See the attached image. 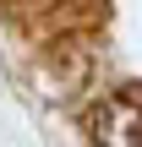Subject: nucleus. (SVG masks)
Segmentation results:
<instances>
[{"label": "nucleus", "instance_id": "nucleus-1", "mask_svg": "<svg viewBox=\"0 0 142 147\" xmlns=\"http://www.w3.org/2000/svg\"><path fill=\"white\" fill-rule=\"evenodd\" d=\"M88 125H93V142H142V104L137 98H104Z\"/></svg>", "mask_w": 142, "mask_h": 147}]
</instances>
